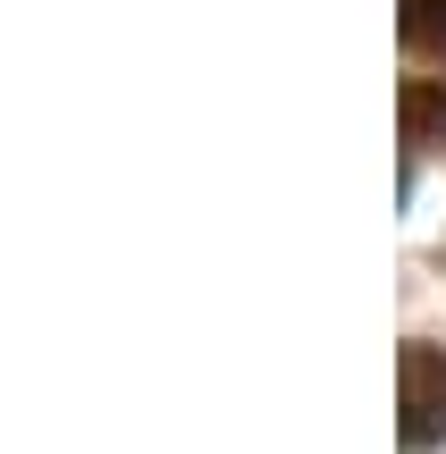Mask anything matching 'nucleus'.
<instances>
[{
    "instance_id": "nucleus-1",
    "label": "nucleus",
    "mask_w": 446,
    "mask_h": 454,
    "mask_svg": "<svg viewBox=\"0 0 446 454\" xmlns=\"http://www.w3.org/2000/svg\"><path fill=\"white\" fill-rule=\"evenodd\" d=\"M396 438L404 446H446V345H404L396 354Z\"/></svg>"
},
{
    "instance_id": "nucleus-2",
    "label": "nucleus",
    "mask_w": 446,
    "mask_h": 454,
    "mask_svg": "<svg viewBox=\"0 0 446 454\" xmlns=\"http://www.w3.org/2000/svg\"><path fill=\"white\" fill-rule=\"evenodd\" d=\"M404 144L413 152H446V84H430V76L404 84Z\"/></svg>"
},
{
    "instance_id": "nucleus-3",
    "label": "nucleus",
    "mask_w": 446,
    "mask_h": 454,
    "mask_svg": "<svg viewBox=\"0 0 446 454\" xmlns=\"http://www.w3.org/2000/svg\"><path fill=\"white\" fill-rule=\"evenodd\" d=\"M396 17H404V43L446 67V0H396Z\"/></svg>"
}]
</instances>
